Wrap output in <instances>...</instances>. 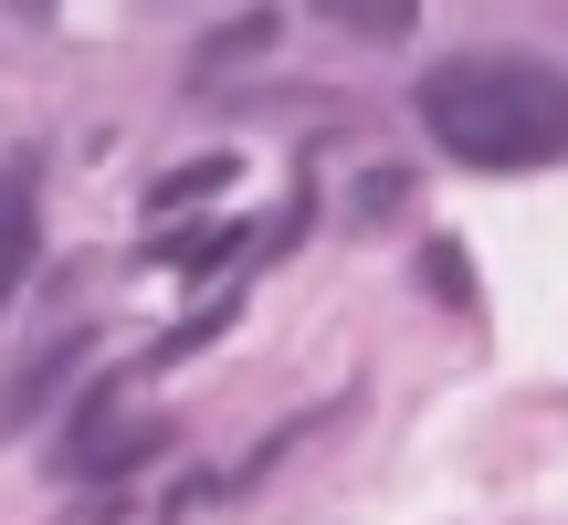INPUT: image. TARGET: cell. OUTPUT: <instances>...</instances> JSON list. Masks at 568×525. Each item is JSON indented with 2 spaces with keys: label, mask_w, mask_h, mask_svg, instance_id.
Wrapping results in <instances>:
<instances>
[{
  "label": "cell",
  "mask_w": 568,
  "mask_h": 525,
  "mask_svg": "<svg viewBox=\"0 0 568 525\" xmlns=\"http://www.w3.org/2000/svg\"><path fill=\"white\" fill-rule=\"evenodd\" d=\"M316 21H337V32L358 42H410V21H422V0H305Z\"/></svg>",
  "instance_id": "4"
},
{
  "label": "cell",
  "mask_w": 568,
  "mask_h": 525,
  "mask_svg": "<svg viewBox=\"0 0 568 525\" xmlns=\"http://www.w3.org/2000/svg\"><path fill=\"white\" fill-rule=\"evenodd\" d=\"M159 442L169 431L148 421V410H84V431L63 442V473H138Z\"/></svg>",
  "instance_id": "2"
},
{
  "label": "cell",
  "mask_w": 568,
  "mask_h": 525,
  "mask_svg": "<svg viewBox=\"0 0 568 525\" xmlns=\"http://www.w3.org/2000/svg\"><path fill=\"white\" fill-rule=\"evenodd\" d=\"M422 126L464 168H558L568 158V74L516 63V53L443 63L422 84Z\"/></svg>",
  "instance_id": "1"
},
{
  "label": "cell",
  "mask_w": 568,
  "mask_h": 525,
  "mask_svg": "<svg viewBox=\"0 0 568 525\" xmlns=\"http://www.w3.org/2000/svg\"><path fill=\"white\" fill-rule=\"evenodd\" d=\"M42 253V210H32V168H0V316H11L21 274Z\"/></svg>",
  "instance_id": "3"
}]
</instances>
